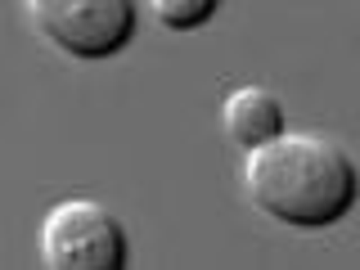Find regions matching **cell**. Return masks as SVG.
I'll return each mask as SVG.
<instances>
[{"instance_id":"1","label":"cell","mask_w":360,"mask_h":270,"mask_svg":"<svg viewBox=\"0 0 360 270\" xmlns=\"http://www.w3.org/2000/svg\"><path fill=\"white\" fill-rule=\"evenodd\" d=\"M248 198L275 221L329 225L356 198V167L347 149L315 131H284L248 153Z\"/></svg>"},{"instance_id":"2","label":"cell","mask_w":360,"mask_h":270,"mask_svg":"<svg viewBox=\"0 0 360 270\" xmlns=\"http://www.w3.org/2000/svg\"><path fill=\"white\" fill-rule=\"evenodd\" d=\"M41 262L50 270H117L127 262V234L95 198H68L41 225Z\"/></svg>"},{"instance_id":"3","label":"cell","mask_w":360,"mask_h":270,"mask_svg":"<svg viewBox=\"0 0 360 270\" xmlns=\"http://www.w3.org/2000/svg\"><path fill=\"white\" fill-rule=\"evenodd\" d=\"M27 14L45 41L77 59L117 54L135 32V9L127 0H32Z\"/></svg>"},{"instance_id":"4","label":"cell","mask_w":360,"mask_h":270,"mask_svg":"<svg viewBox=\"0 0 360 270\" xmlns=\"http://www.w3.org/2000/svg\"><path fill=\"white\" fill-rule=\"evenodd\" d=\"M221 122H225V135H230L239 149H262L275 135H284V112H279L275 95L262 86H239L225 95V108H221Z\"/></svg>"},{"instance_id":"5","label":"cell","mask_w":360,"mask_h":270,"mask_svg":"<svg viewBox=\"0 0 360 270\" xmlns=\"http://www.w3.org/2000/svg\"><path fill=\"white\" fill-rule=\"evenodd\" d=\"M212 0H158L153 5V14L162 27H172V32H185V27H198L202 18L212 14Z\"/></svg>"}]
</instances>
